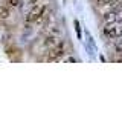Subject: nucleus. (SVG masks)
<instances>
[{
    "label": "nucleus",
    "mask_w": 122,
    "mask_h": 132,
    "mask_svg": "<svg viewBox=\"0 0 122 132\" xmlns=\"http://www.w3.org/2000/svg\"><path fill=\"white\" fill-rule=\"evenodd\" d=\"M46 9H47L46 5L35 3V5L32 6V9L28 12V15H26V22H28V23H35V22L41 20V19L44 17V14H46Z\"/></svg>",
    "instance_id": "nucleus-1"
},
{
    "label": "nucleus",
    "mask_w": 122,
    "mask_h": 132,
    "mask_svg": "<svg viewBox=\"0 0 122 132\" xmlns=\"http://www.w3.org/2000/svg\"><path fill=\"white\" fill-rule=\"evenodd\" d=\"M104 35L108 38H118L122 37V23L121 22H113V23H107L104 28Z\"/></svg>",
    "instance_id": "nucleus-2"
},
{
    "label": "nucleus",
    "mask_w": 122,
    "mask_h": 132,
    "mask_svg": "<svg viewBox=\"0 0 122 132\" xmlns=\"http://www.w3.org/2000/svg\"><path fill=\"white\" fill-rule=\"evenodd\" d=\"M63 54H64V43H63V42H61V43L58 42L55 46L50 48L47 59H49L50 62H57V60H60L61 57H63Z\"/></svg>",
    "instance_id": "nucleus-3"
},
{
    "label": "nucleus",
    "mask_w": 122,
    "mask_h": 132,
    "mask_svg": "<svg viewBox=\"0 0 122 132\" xmlns=\"http://www.w3.org/2000/svg\"><path fill=\"white\" fill-rule=\"evenodd\" d=\"M104 23H113V22H121L122 20V9H110L104 14Z\"/></svg>",
    "instance_id": "nucleus-4"
},
{
    "label": "nucleus",
    "mask_w": 122,
    "mask_h": 132,
    "mask_svg": "<svg viewBox=\"0 0 122 132\" xmlns=\"http://www.w3.org/2000/svg\"><path fill=\"white\" fill-rule=\"evenodd\" d=\"M9 17V9L6 6H0V19H8Z\"/></svg>",
    "instance_id": "nucleus-5"
},
{
    "label": "nucleus",
    "mask_w": 122,
    "mask_h": 132,
    "mask_svg": "<svg viewBox=\"0 0 122 132\" xmlns=\"http://www.w3.org/2000/svg\"><path fill=\"white\" fill-rule=\"evenodd\" d=\"M115 48H116V51L122 49V37H118V40L115 42Z\"/></svg>",
    "instance_id": "nucleus-6"
},
{
    "label": "nucleus",
    "mask_w": 122,
    "mask_h": 132,
    "mask_svg": "<svg viewBox=\"0 0 122 132\" xmlns=\"http://www.w3.org/2000/svg\"><path fill=\"white\" fill-rule=\"evenodd\" d=\"M11 2H12V5H18V3H17L18 0H11Z\"/></svg>",
    "instance_id": "nucleus-7"
},
{
    "label": "nucleus",
    "mask_w": 122,
    "mask_h": 132,
    "mask_svg": "<svg viewBox=\"0 0 122 132\" xmlns=\"http://www.w3.org/2000/svg\"><path fill=\"white\" fill-rule=\"evenodd\" d=\"M30 2H32V3H37V2H38V0H30Z\"/></svg>",
    "instance_id": "nucleus-8"
}]
</instances>
